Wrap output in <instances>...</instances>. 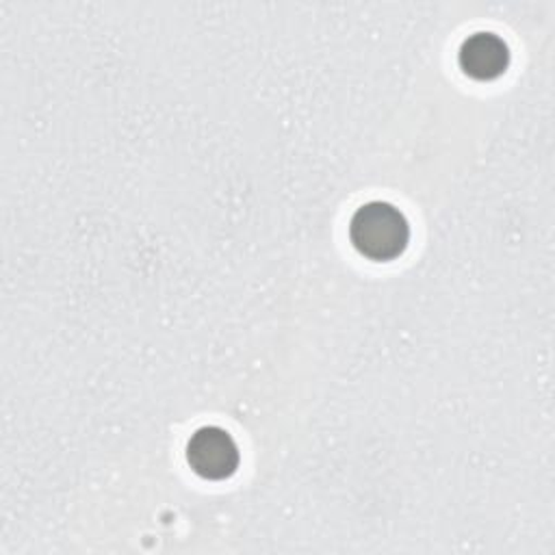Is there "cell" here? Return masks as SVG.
Returning a JSON list of instances; mask_svg holds the SVG:
<instances>
[{
    "label": "cell",
    "instance_id": "obj_1",
    "mask_svg": "<svg viewBox=\"0 0 555 555\" xmlns=\"http://www.w3.org/2000/svg\"><path fill=\"white\" fill-rule=\"evenodd\" d=\"M349 238L362 256L371 260H392L405 249L410 225L403 212L392 204L369 202L353 212Z\"/></svg>",
    "mask_w": 555,
    "mask_h": 555
},
{
    "label": "cell",
    "instance_id": "obj_2",
    "mask_svg": "<svg viewBox=\"0 0 555 555\" xmlns=\"http://www.w3.org/2000/svg\"><path fill=\"white\" fill-rule=\"evenodd\" d=\"M186 462L204 479H225L238 466V447L225 429L206 425L189 438Z\"/></svg>",
    "mask_w": 555,
    "mask_h": 555
},
{
    "label": "cell",
    "instance_id": "obj_3",
    "mask_svg": "<svg viewBox=\"0 0 555 555\" xmlns=\"http://www.w3.org/2000/svg\"><path fill=\"white\" fill-rule=\"evenodd\" d=\"M460 67L475 80H492L509 65V50L505 41L492 33H475L462 41L457 52Z\"/></svg>",
    "mask_w": 555,
    "mask_h": 555
}]
</instances>
